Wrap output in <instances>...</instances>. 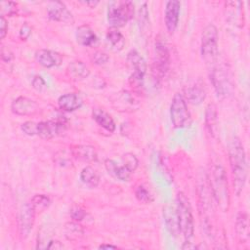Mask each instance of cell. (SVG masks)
Segmentation results:
<instances>
[{"mask_svg": "<svg viewBox=\"0 0 250 250\" xmlns=\"http://www.w3.org/2000/svg\"><path fill=\"white\" fill-rule=\"evenodd\" d=\"M229 159L232 176L233 189L237 196L242 192L247 179V160L241 141L234 137L229 146Z\"/></svg>", "mask_w": 250, "mask_h": 250, "instance_id": "6da1fadb", "label": "cell"}, {"mask_svg": "<svg viewBox=\"0 0 250 250\" xmlns=\"http://www.w3.org/2000/svg\"><path fill=\"white\" fill-rule=\"evenodd\" d=\"M212 197L223 212H228L230 205V194L227 173L224 167L216 164L211 168V174L207 177Z\"/></svg>", "mask_w": 250, "mask_h": 250, "instance_id": "7a4b0ae2", "label": "cell"}, {"mask_svg": "<svg viewBox=\"0 0 250 250\" xmlns=\"http://www.w3.org/2000/svg\"><path fill=\"white\" fill-rule=\"evenodd\" d=\"M201 56L205 63L210 66H214L218 61V29L212 23L207 24L202 30Z\"/></svg>", "mask_w": 250, "mask_h": 250, "instance_id": "3957f363", "label": "cell"}, {"mask_svg": "<svg viewBox=\"0 0 250 250\" xmlns=\"http://www.w3.org/2000/svg\"><path fill=\"white\" fill-rule=\"evenodd\" d=\"M175 206L177 209L178 219L181 233L187 240H189L193 236L194 224L191 207L188 199L183 192H179L176 196Z\"/></svg>", "mask_w": 250, "mask_h": 250, "instance_id": "277c9868", "label": "cell"}, {"mask_svg": "<svg viewBox=\"0 0 250 250\" xmlns=\"http://www.w3.org/2000/svg\"><path fill=\"white\" fill-rule=\"evenodd\" d=\"M135 7L131 1H113L107 7V21L113 28L124 26L134 16Z\"/></svg>", "mask_w": 250, "mask_h": 250, "instance_id": "5b68a950", "label": "cell"}, {"mask_svg": "<svg viewBox=\"0 0 250 250\" xmlns=\"http://www.w3.org/2000/svg\"><path fill=\"white\" fill-rule=\"evenodd\" d=\"M122 165L112 159H106L104 166L107 172L120 181H128L131 174L138 167L139 161L133 153H126L121 157Z\"/></svg>", "mask_w": 250, "mask_h": 250, "instance_id": "8992f818", "label": "cell"}, {"mask_svg": "<svg viewBox=\"0 0 250 250\" xmlns=\"http://www.w3.org/2000/svg\"><path fill=\"white\" fill-rule=\"evenodd\" d=\"M170 116L175 128H185L190 124V113L183 94L174 95L170 105Z\"/></svg>", "mask_w": 250, "mask_h": 250, "instance_id": "52a82bcc", "label": "cell"}, {"mask_svg": "<svg viewBox=\"0 0 250 250\" xmlns=\"http://www.w3.org/2000/svg\"><path fill=\"white\" fill-rule=\"evenodd\" d=\"M170 64V54L166 44L157 40L154 47V56L152 61V74L154 79H162L168 71Z\"/></svg>", "mask_w": 250, "mask_h": 250, "instance_id": "ba28073f", "label": "cell"}, {"mask_svg": "<svg viewBox=\"0 0 250 250\" xmlns=\"http://www.w3.org/2000/svg\"><path fill=\"white\" fill-rule=\"evenodd\" d=\"M127 62L133 69V73L129 78L130 85L135 89L141 88L146 72V61L136 50H132L127 54Z\"/></svg>", "mask_w": 250, "mask_h": 250, "instance_id": "9c48e42d", "label": "cell"}, {"mask_svg": "<svg viewBox=\"0 0 250 250\" xmlns=\"http://www.w3.org/2000/svg\"><path fill=\"white\" fill-rule=\"evenodd\" d=\"M210 79L218 97L226 98L229 94L231 89V83L229 74L225 68L213 66L210 74Z\"/></svg>", "mask_w": 250, "mask_h": 250, "instance_id": "30bf717a", "label": "cell"}, {"mask_svg": "<svg viewBox=\"0 0 250 250\" xmlns=\"http://www.w3.org/2000/svg\"><path fill=\"white\" fill-rule=\"evenodd\" d=\"M35 215H36V211L30 201L25 202L21 206L20 211V216H19V229H20V234L22 238L27 237L28 234L30 233L34 225Z\"/></svg>", "mask_w": 250, "mask_h": 250, "instance_id": "8fae6325", "label": "cell"}, {"mask_svg": "<svg viewBox=\"0 0 250 250\" xmlns=\"http://www.w3.org/2000/svg\"><path fill=\"white\" fill-rule=\"evenodd\" d=\"M66 129V124L63 121L49 120L37 123L36 135L44 140H51L62 135Z\"/></svg>", "mask_w": 250, "mask_h": 250, "instance_id": "7c38bea8", "label": "cell"}, {"mask_svg": "<svg viewBox=\"0 0 250 250\" xmlns=\"http://www.w3.org/2000/svg\"><path fill=\"white\" fill-rule=\"evenodd\" d=\"M47 15L50 20L60 21L67 24H73L74 19L72 14L68 11L64 3L61 1H52L48 4Z\"/></svg>", "mask_w": 250, "mask_h": 250, "instance_id": "4fadbf2b", "label": "cell"}, {"mask_svg": "<svg viewBox=\"0 0 250 250\" xmlns=\"http://www.w3.org/2000/svg\"><path fill=\"white\" fill-rule=\"evenodd\" d=\"M11 109L18 115L30 116L39 111V105L31 99L26 97H19L12 103Z\"/></svg>", "mask_w": 250, "mask_h": 250, "instance_id": "5bb4252c", "label": "cell"}, {"mask_svg": "<svg viewBox=\"0 0 250 250\" xmlns=\"http://www.w3.org/2000/svg\"><path fill=\"white\" fill-rule=\"evenodd\" d=\"M181 11V3L177 0L166 2L165 6V25L170 33H173L179 23V17Z\"/></svg>", "mask_w": 250, "mask_h": 250, "instance_id": "9a60e30c", "label": "cell"}, {"mask_svg": "<svg viewBox=\"0 0 250 250\" xmlns=\"http://www.w3.org/2000/svg\"><path fill=\"white\" fill-rule=\"evenodd\" d=\"M163 218L166 225V229L173 236H178L181 233L177 209L174 204H166L163 207Z\"/></svg>", "mask_w": 250, "mask_h": 250, "instance_id": "2e32d148", "label": "cell"}, {"mask_svg": "<svg viewBox=\"0 0 250 250\" xmlns=\"http://www.w3.org/2000/svg\"><path fill=\"white\" fill-rule=\"evenodd\" d=\"M35 60L40 65L46 68H51L60 65L62 59V56L57 52L46 49H40L35 52Z\"/></svg>", "mask_w": 250, "mask_h": 250, "instance_id": "e0dca14e", "label": "cell"}, {"mask_svg": "<svg viewBox=\"0 0 250 250\" xmlns=\"http://www.w3.org/2000/svg\"><path fill=\"white\" fill-rule=\"evenodd\" d=\"M184 97L192 104H201L206 98V88L204 82L197 80L192 85L188 86L186 89Z\"/></svg>", "mask_w": 250, "mask_h": 250, "instance_id": "ac0fdd59", "label": "cell"}, {"mask_svg": "<svg viewBox=\"0 0 250 250\" xmlns=\"http://www.w3.org/2000/svg\"><path fill=\"white\" fill-rule=\"evenodd\" d=\"M72 155L81 161L84 162H94L97 160L98 155L94 146L89 145H77L73 146L71 148Z\"/></svg>", "mask_w": 250, "mask_h": 250, "instance_id": "d6986e66", "label": "cell"}, {"mask_svg": "<svg viewBox=\"0 0 250 250\" xmlns=\"http://www.w3.org/2000/svg\"><path fill=\"white\" fill-rule=\"evenodd\" d=\"M61 109L64 111H74L82 106V99L75 93H67L61 96L58 100Z\"/></svg>", "mask_w": 250, "mask_h": 250, "instance_id": "ffe728a7", "label": "cell"}, {"mask_svg": "<svg viewBox=\"0 0 250 250\" xmlns=\"http://www.w3.org/2000/svg\"><path fill=\"white\" fill-rule=\"evenodd\" d=\"M235 231L240 243H247L249 241L248 216L245 212L238 213L235 221Z\"/></svg>", "mask_w": 250, "mask_h": 250, "instance_id": "44dd1931", "label": "cell"}, {"mask_svg": "<svg viewBox=\"0 0 250 250\" xmlns=\"http://www.w3.org/2000/svg\"><path fill=\"white\" fill-rule=\"evenodd\" d=\"M75 37H76V41L80 45L86 46V47L93 46L98 40V37L94 32V30L89 25H86V24H83L77 27L75 32Z\"/></svg>", "mask_w": 250, "mask_h": 250, "instance_id": "7402d4cb", "label": "cell"}, {"mask_svg": "<svg viewBox=\"0 0 250 250\" xmlns=\"http://www.w3.org/2000/svg\"><path fill=\"white\" fill-rule=\"evenodd\" d=\"M92 116L99 126L103 127L104 129L110 133L114 132L115 123L112 117L105 110H104L103 108H94Z\"/></svg>", "mask_w": 250, "mask_h": 250, "instance_id": "603a6c76", "label": "cell"}, {"mask_svg": "<svg viewBox=\"0 0 250 250\" xmlns=\"http://www.w3.org/2000/svg\"><path fill=\"white\" fill-rule=\"evenodd\" d=\"M67 75L73 80H83L90 74L89 68L81 61L71 62L66 68Z\"/></svg>", "mask_w": 250, "mask_h": 250, "instance_id": "cb8c5ba5", "label": "cell"}, {"mask_svg": "<svg viewBox=\"0 0 250 250\" xmlns=\"http://www.w3.org/2000/svg\"><path fill=\"white\" fill-rule=\"evenodd\" d=\"M217 123H218V113L215 104L211 103L206 106L205 110V125L209 133L214 136L217 132Z\"/></svg>", "mask_w": 250, "mask_h": 250, "instance_id": "d4e9b609", "label": "cell"}, {"mask_svg": "<svg viewBox=\"0 0 250 250\" xmlns=\"http://www.w3.org/2000/svg\"><path fill=\"white\" fill-rule=\"evenodd\" d=\"M80 180L89 188H96L100 183V176L93 167L86 166L80 173Z\"/></svg>", "mask_w": 250, "mask_h": 250, "instance_id": "484cf974", "label": "cell"}, {"mask_svg": "<svg viewBox=\"0 0 250 250\" xmlns=\"http://www.w3.org/2000/svg\"><path fill=\"white\" fill-rule=\"evenodd\" d=\"M106 39L110 43L111 47L115 51H121L125 45V38L118 28L111 27L106 32Z\"/></svg>", "mask_w": 250, "mask_h": 250, "instance_id": "4316f807", "label": "cell"}, {"mask_svg": "<svg viewBox=\"0 0 250 250\" xmlns=\"http://www.w3.org/2000/svg\"><path fill=\"white\" fill-rule=\"evenodd\" d=\"M64 234L68 240L76 241V240H79L83 236L84 229H83L82 226H80L78 223H76V221L69 222V223L65 224Z\"/></svg>", "mask_w": 250, "mask_h": 250, "instance_id": "83f0119b", "label": "cell"}, {"mask_svg": "<svg viewBox=\"0 0 250 250\" xmlns=\"http://www.w3.org/2000/svg\"><path fill=\"white\" fill-rule=\"evenodd\" d=\"M30 202L32 203V205H33V207H34V209L37 213V212H41V211L45 210L46 208H48L50 203H51V200L45 194H35L31 198Z\"/></svg>", "mask_w": 250, "mask_h": 250, "instance_id": "f1b7e54d", "label": "cell"}, {"mask_svg": "<svg viewBox=\"0 0 250 250\" xmlns=\"http://www.w3.org/2000/svg\"><path fill=\"white\" fill-rule=\"evenodd\" d=\"M135 195H136V198L140 202H143L145 204H148L153 201L152 193L143 185L137 187V188L135 190Z\"/></svg>", "mask_w": 250, "mask_h": 250, "instance_id": "f546056e", "label": "cell"}, {"mask_svg": "<svg viewBox=\"0 0 250 250\" xmlns=\"http://www.w3.org/2000/svg\"><path fill=\"white\" fill-rule=\"evenodd\" d=\"M1 7V16H14L18 12V7L15 2L2 1L0 4Z\"/></svg>", "mask_w": 250, "mask_h": 250, "instance_id": "4dcf8cb0", "label": "cell"}, {"mask_svg": "<svg viewBox=\"0 0 250 250\" xmlns=\"http://www.w3.org/2000/svg\"><path fill=\"white\" fill-rule=\"evenodd\" d=\"M148 21V11L146 8V3H144L139 11V24L140 28H144Z\"/></svg>", "mask_w": 250, "mask_h": 250, "instance_id": "1f68e13d", "label": "cell"}, {"mask_svg": "<svg viewBox=\"0 0 250 250\" xmlns=\"http://www.w3.org/2000/svg\"><path fill=\"white\" fill-rule=\"evenodd\" d=\"M70 217L76 221V222H80L82 221L85 217H86V212L83 208H81L80 206H73L71 209H70Z\"/></svg>", "mask_w": 250, "mask_h": 250, "instance_id": "d6a6232c", "label": "cell"}, {"mask_svg": "<svg viewBox=\"0 0 250 250\" xmlns=\"http://www.w3.org/2000/svg\"><path fill=\"white\" fill-rule=\"evenodd\" d=\"M108 56L104 53V52H101V51H97L93 54L92 56V61L94 62V63L98 64V65H102V64H104L107 62L108 61Z\"/></svg>", "mask_w": 250, "mask_h": 250, "instance_id": "836d02e7", "label": "cell"}, {"mask_svg": "<svg viewBox=\"0 0 250 250\" xmlns=\"http://www.w3.org/2000/svg\"><path fill=\"white\" fill-rule=\"evenodd\" d=\"M36 127H37V123L33 121H26L21 124V130L23 131V133H25L28 136L36 135Z\"/></svg>", "mask_w": 250, "mask_h": 250, "instance_id": "e575fe53", "label": "cell"}, {"mask_svg": "<svg viewBox=\"0 0 250 250\" xmlns=\"http://www.w3.org/2000/svg\"><path fill=\"white\" fill-rule=\"evenodd\" d=\"M32 87L36 90V91H42L44 88H45V80L39 76V75H36L34 76V78L32 79Z\"/></svg>", "mask_w": 250, "mask_h": 250, "instance_id": "d590c367", "label": "cell"}, {"mask_svg": "<svg viewBox=\"0 0 250 250\" xmlns=\"http://www.w3.org/2000/svg\"><path fill=\"white\" fill-rule=\"evenodd\" d=\"M1 59L3 62H10L14 59L13 53L6 46H2L1 48Z\"/></svg>", "mask_w": 250, "mask_h": 250, "instance_id": "8d00e7d4", "label": "cell"}, {"mask_svg": "<svg viewBox=\"0 0 250 250\" xmlns=\"http://www.w3.org/2000/svg\"><path fill=\"white\" fill-rule=\"evenodd\" d=\"M8 32V21L5 19L4 16H1V23H0V34H1V39H4L6 34Z\"/></svg>", "mask_w": 250, "mask_h": 250, "instance_id": "74e56055", "label": "cell"}, {"mask_svg": "<svg viewBox=\"0 0 250 250\" xmlns=\"http://www.w3.org/2000/svg\"><path fill=\"white\" fill-rule=\"evenodd\" d=\"M30 33H31V28H30V26H29L27 23H24V24L21 26V30H20V37H21L22 40H25V39L28 38V36L30 35Z\"/></svg>", "mask_w": 250, "mask_h": 250, "instance_id": "f35d334b", "label": "cell"}, {"mask_svg": "<svg viewBox=\"0 0 250 250\" xmlns=\"http://www.w3.org/2000/svg\"><path fill=\"white\" fill-rule=\"evenodd\" d=\"M197 247L194 244H191V242H189L188 240H187L183 245H182V249H196Z\"/></svg>", "mask_w": 250, "mask_h": 250, "instance_id": "ab89813d", "label": "cell"}, {"mask_svg": "<svg viewBox=\"0 0 250 250\" xmlns=\"http://www.w3.org/2000/svg\"><path fill=\"white\" fill-rule=\"evenodd\" d=\"M99 248H101V249H104V248H117V246L110 245V244H102V245L99 246Z\"/></svg>", "mask_w": 250, "mask_h": 250, "instance_id": "60d3db41", "label": "cell"}, {"mask_svg": "<svg viewBox=\"0 0 250 250\" xmlns=\"http://www.w3.org/2000/svg\"><path fill=\"white\" fill-rule=\"evenodd\" d=\"M84 4L85 5H88V6H91V8H95L96 7V5H98L99 4V2L98 1H92V2H84Z\"/></svg>", "mask_w": 250, "mask_h": 250, "instance_id": "b9f144b4", "label": "cell"}]
</instances>
